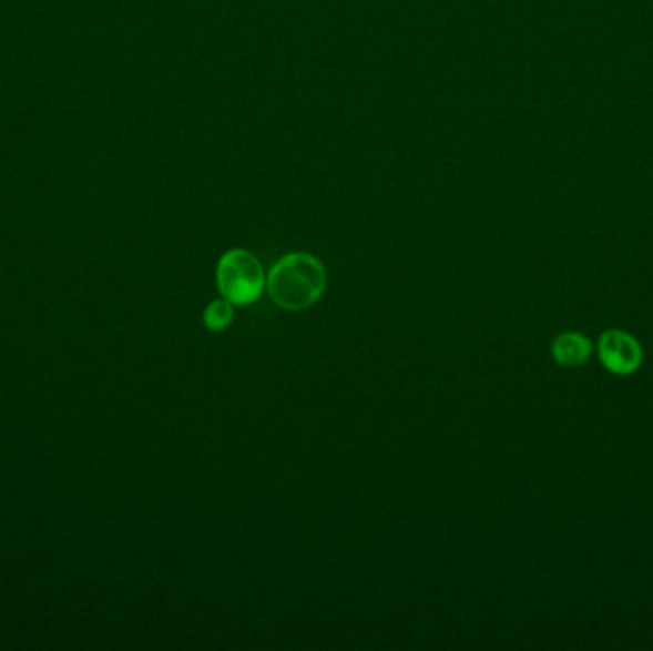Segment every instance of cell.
Instances as JSON below:
<instances>
[{
  "label": "cell",
  "mask_w": 653,
  "mask_h": 651,
  "mask_svg": "<svg viewBox=\"0 0 653 651\" xmlns=\"http://www.w3.org/2000/svg\"><path fill=\"white\" fill-rule=\"evenodd\" d=\"M266 288L279 308L300 312L324 296L327 272L312 254H287L269 269Z\"/></svg>",
  "instance_id": "1"
},
{
  "label": "cell",
  "mask_w": 653,
  "mask_h": 651,
  "mask_svg": "<svg viewBox=\"0 0 653 651\" xmlns=\"http://www.w3.org/2000/svg\"><path fill=\"white\" fill-rule=\"evenodd\" d=\"M218 291L235 306H248L261 298L266 288V275L255 254L234 248L227 251L216 267Z\"/></svg>",
  "instance_id": "2"
},
{
  "label": "cell",
  "mask_w": 653,
  "mask_h": 651,
  "mask_svg": "<svg viewBox=\"0 0 653 651\" xmlns=\"http://www.w3.org/2000/svg\"><path fill=\"white\" fill-rule=\"evenodd\" d=\"M600 359L615 375H631L642 364V348L625 330H608L599 343Z\"/></svg>",
  "instance_id": "3"
},
{
  "label": "cell",
  "mask_w": 653,
  "mask_h": 651,
  "mask_svg": "<svg viewBox=\"0 0 653 651\" xmlns=\"http://www.w3.org/2000/svg\"><path fill=\"white\" fill-rule=\"evenodd\" d=\"M592 346L589 338H584L579 333H564L558 336L554 344H552V356L558 364L565 365V367H575L589 359L591 356Z\"/></svg>",
  "instance_id": "4"
},
{
  "label": "cell",
  "mask_w": 653,
  "mask_h": 651,
  "mask_svg": "<svg viewBox=\"0 0 653 651\" xmlns=\"http://www.w3.org/2000/svg\"><path fill=\"white\" fill-rule=\"evenodd\" d=\"M205 325L211 330H224L229 323L234 322V308L232 302L214 301L208 308L205 309Z\"/></svg>",
  "instance_id": "5"
}]
</instances>
